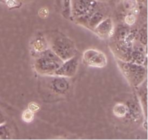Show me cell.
<instances>
[{"instance_id": "cell-23", "label": "cell", "mask_w": 148, "mask_h": 140, "mask_svg": "<svg viewBox=\"0 0 148 140\" xmlns=\"http://www.w3.org/2000/svg\"><path fill=\"white\" fill-rule=\"evenodd\" d=\"M4 123H5V118H4L2 112H1V110H0V124Z\"/></svg>"}, {"instance_id": "cell-24", "label": "cell", "mask_w": 148, "mask_h": 140, "mask_svg": "<svg viewBox=\"0 0 148 140\" xmlns=\"http://www.w3.org/2000/svg\"><path fill=\"white\" fill-rule=\"evenodd\" d=\"M17 1H25V0H17Z\"/></svg>"}, {"instance_id": "cell-14", "label": "cell", "mask_w": 148, "mask_h": 140, "mask_svg": "<svg viewBox=\"0 0 148 140\" xmlns=\"http://www.w3.org/2000/svg\"><path fill=\"white\" fill-rule=\"evenodd\" d=\"M113 113L118 118L125 117L128 113V107H127V105L118 103L114 105V108H113Z\"/></svg>"}, {"instance_id": "cell-4", "label": "cell", "mask_w": 148, "mask_h": 140, "mask_svg": "<svg viewBox=\"0 0 148 140\" xmlns=\"http://www.w3.org/2000/svg\"><path fill=\"white\" fill-rule=\"evenodd\" d=\"M82 59L87 65L94 68H103L108 63L106 55L103 52L95 49H89L85 51Z\"/></svg>"}, {"instance_id": "cell-3", "label": "cell", "mask_w": 148, "mask_h": 140, "mask_svg": "<svg viewBox=\"0 0 148 140\" xmlns=\"http://www.w3.org/2000/svg\"><path fill=\"white\" fill-rule=\"evenodd\" d=\"M119 68L124 77L134 87H140L147 78V68L130 61L117 60Z\"/></svg>"}, {"instance_id": "cell-22", "label": "cell", "mask_w": 148, "mask_h": 140, "mask_svg": "<svg viewBox=\"0 0 148 140\" xmlns=\"http://www.w3.org/2000/svg\"><path fill=\"white\" fill-rule=\"evenodd\" d=\"M30 110H31L32 112L35 113V112L38 111L39 109H40V106L36 103H30L28 105V108Z\"/></svg>"}, {"instance_id": "cell-25", "label": "cell", "mask_w": 148, "mask_h": 140, "mask_svg": "<svg viewBox=\"0 0 148 140\" xmlns=\"http://www.w3.org/2000/svg\"><path fill=\"white\" fill-rule=\"evenodd\" d=\"M140 1H141L142 2H143V1H146V0H140Z\"/></svg>"}, {"instance_id": "cell-9", "label": "cell", "mask_w": 148, "mask_h": 140, "mask_svg": "<svg viewBox=\"0 0 148 140\" xmlns=\"http://www.w3.org/2000/svg\"><path fill=\"white\" fill-rule=\"evenodd\" d=\"M50 82V87L55 93L57 94H64L69 88V83L67 78L62 76H53Z\"/></svg>"}, {"instance_id": "cell-11", "label": "cell", "mask_w": 148, "mask_h": 140, "mask_svg": "<svg viewBox=\"0 0 148 140\" xmlns=\"http://www.w3.org/2000/svg\"><path fill=\"white\" fill-rule=\"evenodd\" d=\"M130 61L139 65H143L147 68V55L144 52L132 49Z\"/></svg>"}, {"instance_id": "cell-26", "label": "cell", "mask_w": 148, "mask_h": 140, "mask_svg": "<svg viewBox=\"0 0 148 140\" xmlns=\"http://www.w3.org/2000/svg\"><path fill=\"white\" fill-rule=\"evenodd\" d=\"M96 1H102V0H95Z\"/></svg>"}, {"instance_id": "cell-13", "label": "cell", "mask_w": 148, "mask_h": 140, "mask_svg": "<svg viewBox=\"0 0 148 140\" xmlns=\"http://www.w3.org/2000/svg\"><path fill=\"white\" fill-rule=\"evenodd\" d=\"M130 32V30L127 26L120 25V26H118L116 28H114V32L112 37H114L115 41L123 40L127 38Z\"/></svg>"}, {"instance_id": "cell-15", "label": "cell", "mask_w": 148, "mask_h": 140, "mask_svg": "<svg viewBox=\"0 0 148 140\" xmlns=\"http://www.w3.org/2000/svg\"><path fill=\"white\" fill-rule=\"evenodd\" d=\"M123 6L127 11L132 12L133 14L136 15L139 13L138 1L137 0H124Z\"/></svg>"}, {"instance_id": "cell-2", "label": "cell", "mask_w": 148, "mask_h": 140, "mask_svg": "<svg viewBox=\"0 0 148 140\" xmlns=\"http://www.w3.org/2000/svg\"><path fill=\"white\" fill-rule=\"evenodd\" d=\"M62 62L63 60L50 48H46L37 54V56L35 58L34 68L40 75L52 76Z\"/></svg>"}, {"instance_id": "cell-8", "label": "cell", "mask_w": 148, "mask_h": 140, "mask_svg": "<svg viewBox=\"0 0 148 140\" xmlns=\"http://www.w3.org/2000/svg\"><path fill=\"white\" fill-rule=\"evenodd\" d=\"M93 30L97 35L102 39L112 37L114 32V26L112 19L111 17H106Z\"/></svg>"}, {"instance_id": "cell-10", "label": "cell", "mask_w": 148, "mask_h": 140, "mask_svg": "<svg viewBox=\"0 0 148 140\" xmlns=\"http://www.w3.org/2000/svg\"><path fill=\"white\" fill-rule=\"evenodd\" d=\"M128 107V115L131 119H132L134 121H138L142 118V115L143 114V111L142 110L140 105L135 101L130 100L127 102V104Z\"/></svg>"}, {"instance_id": "cell-18", "label": "cell", "mask_w": 148, "mask_h": 140, "mask_svg": "<svg viewBox=\"0 0 148 140\" xmlns=\"http://www.w3.org/2000/svg\"><path fill=\"white\" fill-rule=\"evenodd\" d=\"M10 138V130L5 123L0 124V139H8Z\"/></svg>"}, {"instance_id": "cell-7", "label": "cell", "mask_w": 148, "mask_h": 140, "mask_svg": "<svg viewBox=\"0 0 148 140\" xmlns=\"http://www.w3.org/2000/svg\"><path fill=\"white\" fill-rule=\"evenodd\" d=\"M132 43L125 39L116 41L111 46L113 48V53L115 54L118 60L130 61L132 52Z\"/></svg>"}, {"instance_id": "cell-6", "label": "cell", "mask_w": 148, "mask_h": 140, "mask_svg": "<svg viewBox=\"0 0 148 140\" xmlns=\"http://www.w3.org/2000/svg\"><path fill=\"white\" fill-rule=\"evenodd\" d=\"M79 68V59L75 56L63 61L59 68L55 71L53 76L70 78L75 76Z\"/></svg>"}, {"instance_id": "cell-17", "label": "cell", "mask_w": 148, "mask_h": 140, "mask_svg": "<svg viewBox=\"0 0 148 140\" xmlns=\"http://www.w3.org/2000/svg\"><path fill=\"white\" fill-rule=\"evenodd\" d=\"M147 25L145 24L144 26H143L140 30V33H139V42L143 44L144 46H147Z\"/></svg>"}, {"instance_id": "cell-19", "label": "cell", "mask_w": 148, "mask_h": 140, "mask_svg": "<svg viewBox=\"0 0 148 140\" xmlns=\"http://www.w3.org/2000/svg\"><path fill=\"white\" fill-rule=\"evenodd\" d=\"M22 119L26 123H30L34 119V113L29 109L25 110L22 114Z\"/></svg>"}, {"instance_id": "cell-5", "label": "cell", "mask_w": 148, "mask_h": 140, "mask_svg": "<svg viewBox=\"0 0 148 140\" xmlns=\"http://www.w3.org/2000/svg\"><path fill=\"white\" fill-rule=\"evenodd\" d=\"M98 1L95 0H71V15L77 17L95 11Z\"/></svg>"}, {"instance_id": "cell-16", "label": "cell", "mask_w": 148, "mask_h": 140, "mask_svg": "<svg viewBox=\"0 0 148 140\" xmlns=\"http://www.w3.org/2000/svg\"><path fill=\"white\" fill-rule=\"evenodd\" d=\"M48 46L47 41H45V39H36V40L34 41L33 44V48L35 51L38 53L42 52L44 49H46Z\"/></svg>"}, {"instance_id": "cell-27", "label": "cell", "mask_w": 148, "mask_h": 140, "mask_svg": "<svg viewBox=\"0 0 148 140\" xmlns=\"http://www.w3.org/2000/svg\"><path fill=\"white\" fill-rule=\"evenodd\" d=\"M4 1H7V0H4Z\"/></svg>"}, {"instance_id": "cell-1", "label": "cell", "mask_w": 148, "mask_h": 140, "mask_svg": "<svg viewBox=\"0 0 148 140\" xmlns=\"http://www.w3.org/2000/svg\"><path fill=\"white\" fill-rule=\"evenodd\" d=\"M50 49L64 61L77 55V48L75 43L66 35L54 32L47 41Z\"/></svg>"}, {"instance_id": "cell-20", "label": "cell", "mask_w": 148, "mask_h": 140, "mask_svg": "<svg viewBox=\"0 0 148 140\" xmlns=\"http://www.w3.org/2000/svg\"><path fill=\"white\" fill-rule=\"evenodd\" d=\"M64 15L66 18H69L71 15V0L64 1Z\"/></svg>"}, {"instance_id": "cell-21", "label": "cell", "mask_w": 148, "mask_h": 140, "mask_svg": "<svg viewBox=\"0 0 148 140\" xmlns=\"http://www.w3.org/2000/svg\"><path fill=\"white\" fill-rule=\"evenodd\" d=\"M136 20H137V18H136L135 15L133 14V13H130L126 16L125 18H124V22L127 26H133L135 23Z\"/></svg>"}, {"instance_id": "cell-12", "label": "cell", "mask_w": 148, "mask_h": 140, "mask_svg": "<svg viewBox=\"0 0 148 140\" xmlns=\"http://www.w3.org/2000/svg\"><path fill=\"white\" fill-rule=\"evenodd\" d=\"M104 18H105L104 15L102 12H101L100 11H95L90 15L89 21H88V27L93 30Z\"/></svg>"}]
</instances>
